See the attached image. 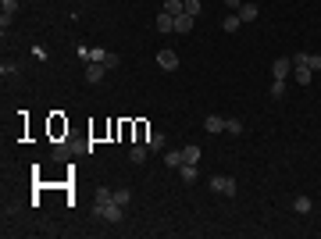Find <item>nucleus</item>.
Instances as JSON below:
<instances>
[{
	"label": "nucleus",
	"mask_w": 321,
	"mask_h": 239,
	"mask_svg": "<svg viewBox=\"0 0 321 239\" xmlns=\"http://www.w3.org/2000/svg\"><path fill=\"white\" fill-rule=\"evenodd\" d=\"M93 214H97L100 221H107V225H118L121 214H125V207H121V203H93Z\"/></svg>",
	"instance_id": "nucleus-1"
},
{
	"label": "nucleus",
	"mask_w": 321,
	"mask_h": 239,
	"mask_svg": "<svg viewBox=\"0 0 321 239\" xmlns=\"http://www.w3.org/2000/svg\"><path fill=\"white\" fill-rule=\"evenodd\" d=\"M211 189L221 193V196H236V178H229V175H214V178H211Z\"/></svg>",
	"instance_id": "nucleus-2"
},
{
	"label": "nucleus",
	"mask_w": 321,
	"mask_h": 239,
	"mask_svg": "<svg viewBox=\"0 0 321 239\" xmlns=\"http://www.w3.org/2000/svg\"><path fill=\"white\" fill-rule=\"evenodd\" d=\"M157 65L165 68V72H175V68H179V54H175V50H160V54H157Z\"/></svg>",
	"instance_id": "nucleus-3"
},
{
	"label": "nucleus",
	"mask_w": 321,
	"mask_h": 239,
	"mask_svg": "<svg viewBox=\"0 0 321 239\" xmlns=\"http://www.w3.org/2000/svg\"><path fill=\"white\" fill-rule=\"evenodd\" d=\"M0 8H4V15H0V29H8L15 11H18V0H0Z\"/></svg>",
	"instance_id": "nucleus-4"
},
{
	"label": "nucleus",
	"mask_w": 321,
	"mask_h": 239,
	"mask_svg": "<svg viewBox=\"0 0 321 239\" xmlns=\"http://www.w3.org/2000/svg\"><path fill=\"white\" fill-rule=\"evenodd\" d=\"M293 72V57H275V65H271V75L275 79H285Z\"/></svg>",
	"instance_id": "nucleus-5"
},
{
	"label": "nucleus",
	"mask_w": 321,
	"mask_h": 239,
	"mask_svg": "<svg viewBox=\"0 0 321 239\" xmlns=\"http://www.w3.org/2000/svg\"><path fill=\"white\" fill-rule=\"evenodd\" d=\"M204 129H207L211 136H218V132H225V118H221V114H207V118H204Z\"/></svg>",
	"instance_id": "nucleus-6"
},
{
	"label": "nucleus",
	"mask_w": 321,
	"mask_h": 239,
	"mask_svg": "<svg viewBox=\"0 0 321 239\" xmlns=\"http://www.w3.org/2000/svg\"><path fill=\"white\" fill-rule=\"evenodd\" d=\"M193 25H197V18H193V15H186V11H182V15H175V33H193Z\"/></svg>",
	"instance_id": "nucleus-7"
},
{
	"label": "nucleus",
	"mask_w": 321,
	"mask_h": 239,
	"mask_svg": "<svg viewBox=\"0 0 321 239\" xmlns=\"http://www.w3.org/2000/svg\"><path fill=\"white\" fill-rule=\"evenodd\" d=\"M293 79H296V82H300V86H307V82H310V79H314V72H310V68H307V65H293Z\"/></svg>",
	"instance_id": "nucleus-8"
},
{
	"label": "nucleus",
	"mask_w": 321,
	"mask_h": 239,
	"mask_svg": "<svg viewBox=\"0 0 321 239\" xmlns=\"http://www.w3.org/2000/svg\"><path fill=\"white\" fill-rule=\"evenodd\" d=\"M146 154H150V146H146V143H136V146L129 150V161H132V164H143Z\"/></svg>",
	"instance_id": "nucleus-9"
},
{
	"label": "nucleus",
	"mask_w": 321,
	"mask_h": 239,
	"mask_svg": "<svg viewBox=\"0 0 321 239\" xmlns=\"http://www.w3.org/2000/svg\"><path fill=\"white\" fill-rule=\"evenodd\" d=\"M157 29H160V33H175V15L160 11V15H157Z\"/></svg>",
	"instance_id": "nucleus-10"
},
{
	"label": "nucleus",
	"mask_w": 321,
	"mask_h": 239,
	"mask_svg": "<svg viewBox=\"0 0 321 239\" xmlns=\"http://www.w3.org/2000/svg\"><path fill=\"white\" fill-rule=\"evenodd\" d=\"M236 15H239V18H243V25H246V22H253L261 11H257V4H246V0H243V8H239Z\"/></svg>",
	"instance_id": "nucleus-11"
},
{
	"label": "nucleus",
	"mask_w": 321,
	"mask_h": 239,
	"mask_svg": "<svg viewBox=\"0 0 321 239\" xmlns=\"http://www.w3.org/2000/svg\"><path fill=\"white\" fill-rule=\"evenodd\" d=\"M104 72H107V65H97V61H89V68H86V79H89V82H100V79H104Z\"/></svg>",
	"instance_id": "nucleus-12"
},
{
	"label": "nucleus",
	"mask_w": 321,
	"mask_h": 239,
	"mask_svg": "<svg viewBox=\"0 0 321 239\" xmlns=\"http://www.w3.org/2000/svg\"><path fill=\"white\" fill-rule=\"evenodd\" d=\"M221 29H225V33H239V29H243V18H239V15L232 11V15H229V18L221 22Z\"/></svg>",
	"instance_id": "nucleus-13"
},
{
	"label": "nucleus",
	"mask_w": 321,
	"mask_h": 239,
	"mask_svg": "<svg viewBox=\"0 0 321 239\" xmlns=\"http://www.w3.org/2000/svg\"><path fill=\"white\" fill-rule=\"evenodd\" d=\"M146 146H150V154L165 150V136H160V132H150V136H146Z\"/></svg>",
	"instance_id": "nucleus-14"
},
{
	"label": "nucleus",
	"mask_w": 321,
	"mask_h": 239,
	"mask_svg": "<svg viewBox=\"0 0 321 239\" xmlns=\"http://www.w3.org/2000/svg\"><path fill=\"white\" fill-rule=\"evenodd\" d=\"M200 161V146H182V164H197Z\"/></svg>",
	"instance_id": "nucleus-15"
},
{
	"label": "nucleus",
	"mask_w": 321,
	"mask_h": 239,
	"mask_svg": "<svg viewBox=\"0 0 321 239\" xmlns=\"http://www.w3.org/2000/svg\"><path fill=\"white\" fill-rule=\"evenodd\" d=\"M93 200H97V203H114V189H107V186H100V189L93 193Z\"/></svg>",
	"instance_id": "nucleus-16"
},
{
	"label": "nucleus",
	"mask_w": 321,
	"mask_h": 239,
	"mask_svg": "<svg viewBox=\"0 0 321 239\" xmlns=\"http://www.w3.org/2000/svg\"><path fill=\"white\" fill-rule=\"evenodd\" d=\"M179 171H182V178H186V182H197V175H200V168H197V164H179Z\"/></svg>",
	"instance_id": "nucleus-17"
},
{
	"label": "nucleus",
	"mask_w": 321,
	"mask_h": 239,
	"mask_svg": "<svg viewBox=\"0 0 321 239\" xmlns=\"http://www.w3.org/2000/svg\"><path fill=\"white\" fill-rule=\"evenodd\" d=\"M310 207H314V203H310V196H296V200H293V211H296V214H307Z\"/></svg>",
	"instance_id": "nucleus-18"
},
{
	"label": "nucleus",
	"mask_w": 321,
	"mask_h": 239,
	"mask_svg": "<svg viewBox=\"0 0 321 239\" xmlns=\"http://www.w3.org/2000/svg\"><path fill=\"white\" fill-rule=\"evenodd\" d=\"M165 11L168 15H182L186 11V0H165Z\"/></svg>",
	"instance_id": "nucleus-19"
},
{
	"label": "nucleus",
	"mask_w": 321,
	"mask_h": 239,
	"mask_svg": "<svg viewBox=\"0 0 321 239\" xmlns=\"http://www.w3.org/2000/svg\"><path fill=\"white\" fill-rule=\"evenodd\" d=\"M165 164H168V168H179V164H182V150H168V154H165Z\"/></svg>",
	"instance_id": "nucleus-20"
},
{
	"label": "nucleus",
	"mask_w": 321,
	"mask_h": 239,
	"mask_svg": "<svg viewBox=\"0 0 321 239\" xmlns=\"http://www.w3.org/2000/svg\"><path fill=\"white\" fill-rule=\"evenodd\" d=\"M107 54H111V50H100V47H93L86 57H89V61H97V65H104V61H107Z\"/></svg>",
	"instance_id": "nucleus-21"
},
{
	"label": "nucleus",
	"mask_w": 321,
	"mask_h": 239,
	"mask_svg": "<svg viewBox=\"0 0 321 239\" xmlns=\"http://www.w3.org/2000/svg\"><path fill=\"white\" fill-rule=\"evenodd\" d=\"M225 132L239 136V132H243V122H239V118H225Z\"/></svg>",
	"instance_id": "nucleus-22"
},
{
	"label": "nucleus",
	"mask_w": 321,
	"mask_h": 239,
	"mask_svg": "<svg viewBox=\"0 0 321 239\" xmlns=\"http://www.w3.org/2000/svg\"><path fill=\"white\" fill-rule=\"evenodd\" d=\"M129 200H132V193H129L125 186H121V189H114V203H121V207H125Z\"/></svg>",
	"instance_id": "nucleus-23"
},
{
	"label": "nucleus",
	"mask_w": 321,
	"mask_h": 239,
	"mask_svg": "<svg viewBox=\"0 0 321 239\" xmlns=\"http://www.w3.org/2000/svg\"><path fill=\"white\" fill-rule=\"evenodd\" d=\"M200 11H204V4H200V0H186V15H193V18H197Z\"/></svg>",
	"instance_id": "nucleus-24"
},
{
	"label": "nucleus",
	"mask_w": 321,
	"mask_h": 239,
	"mask_svg": "<svg viewBox=\"0 0 321 239\" xmlns=\"http://www.w3.org/2000/svg\"><path fill=\"white\" fill-rule=\"evenodd\" d=\"M285 86H289L285 79H275V82H271V97H282V93H285Z\"/></svg>",
	"instance_id": "nucleus-25"
},
{
	"label": "nucleus",
	"mask_w": 321,
	"mask_h": 239,
	"mask_svg": "<svg viewBox=\"0 0 321 239\" xmlns=\"http://www.w3.org/2000/svg\"><path fill=\"white\" fill-rule=\"evenodd\" d=\"M225 8H232V11H239V8H243V0H225Z\"/></svg>",
	"instance_id": "nucleus-26"
}]
</instances>
